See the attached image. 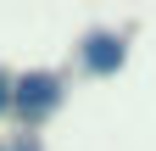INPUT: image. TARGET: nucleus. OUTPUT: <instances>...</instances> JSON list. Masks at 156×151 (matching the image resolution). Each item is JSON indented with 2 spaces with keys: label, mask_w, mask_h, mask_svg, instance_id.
<instances>
[{
  "label": "nucleus",
  "mask_w": 156,
  "mask_h": 151,
  "mask_svg": "<svg viewBox=\"0 0 156 151\" xmlns=\"http://www.w3.org/2000/svg\"><path fill=\"white\" fill-rule=\"evenodd\" d=\"M62 90H67L62 73H45V67H39V73H23L17 90H11V112H17V118H28V123H39L45 112L62 106Z\"/></svg>",
  "instance_id": "1"
},
{
  "label": "nucleus",
  "mask_w": 156,
  "mask_h": 151,
  "mask_svg": "<svg viewBox=\"0 0 156 151\" xmlns=\"http://www.w3.org/2000/svg\"><path fill=\"white\" fill-rule=\"evenodd\" d=\"M123 56H128L123 34H106V28L84 34V67H89V73H117V67H123Z\"/></svg>",
  "instance_id": "2"
},
{
  "label": "nucleus",
  "mask_w": 156,
  "mask_h": 151,
  "mask_svg": "<svg viewBox=\"0 0 156 151\" xmlns=\"http://www.w3.org/2000/svg\"><path fill=\"white\" fill-rule=\"evenodd\" d=\"M11 90H17V79H11V73H6V67H0V112H6V106H11Z\"/></svg>",
  "instance_id": "3"
},
{
  "label": "nucleus",
  "mask_w": 156,
  "mask_h": 151,
  "mask_svg": "<svg viewBox=\"0 0 156 151\" xmlns=\"http://www.w3.org/2000/svg\"><path fill=\"white\" fill-rule=\"evenodd\" d=\"M0 151H39V140H34V134H23V140H11V145H0Z\"/></svg>",
  "instance_id": "4"
}]
</instances>
